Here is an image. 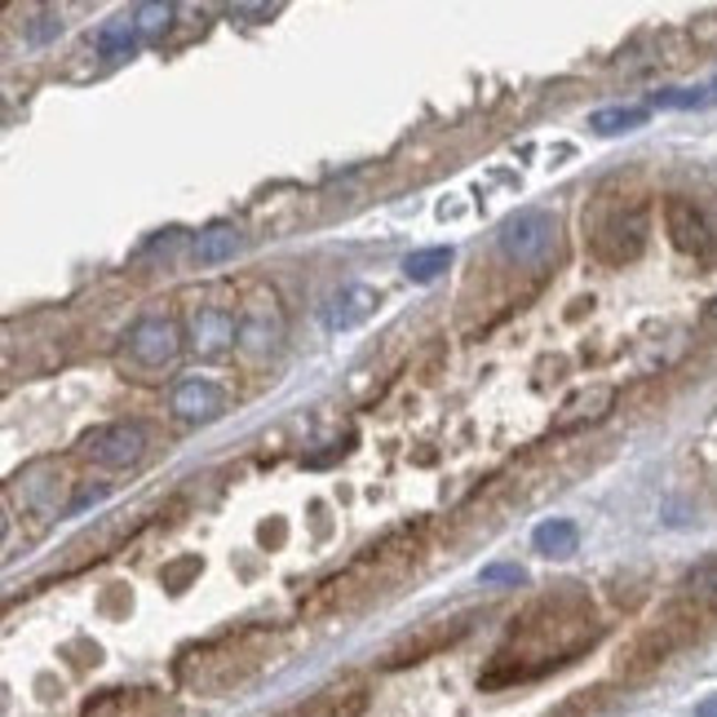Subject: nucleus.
<instances>
[{
	"label": "nucleus",
	"instance_id": "8",
	"mask_svg": "<svg viewBox=\"0 0 717 717\" xmlns=\"http://www.w3.org/2000/svg\"><path fill=\"white\" fill-rule=\"evenodd\" d=\"M668 235H673V244H677L682 253H695V257H704V253L713 248V226H708V217H704L695 204H686V200H673V204H668Z\"/></svg>",
	"mask_w": 717,
	"mask_h": 717
},
{
	"label": "nucleus",
	"instance_id": "2",
	"mask_svg": "<svg viewBox=\"0 0 717 717\" xmlns=\"http://www.w3.org/2000/svg\"><path fill=\"white\" fill-rule=\"evenodd\" d=\"M81 452H85L94 465H107V470L138 465L142 452H147V430L133 426V421H107V426H94V430L81 439Z\"/></svg>",
	"mask_w": 717,
	"mask_h": 717
},
{
	"label": "nucleus",
	"instance_id": "7",
	"mask_svg": "<svg viewBox=\"0 0 717 717\" xmlns=\"http://www.w3.org/2000/svg\"><path fill=\"white\" fill-rule=\"evenodd\" d=\"M173 413L182 421H217L226 413V395H222V386H213L204 377H191V382H182L173 390Z\"/></svg>",
	"mask_w": 717,
	"mask_h": 717
},
{
	"label": "nucleus",
	"instance_id": "9",
	"mask_svg": "<svg viewBox=\"0 0 717 717\" xmlns=\"http://www.w3.org/2000/svg\"><path fill=\"white\" fill-rule=\"evenodd\" d=\"M279 336H283L279 306H275V301H253V310H248L244 323H239V341H244V350L261 354V350H270Z\"/></svg>",
	"mask_w": 717,
	"mask_h": 717
},
{
	"label": "nucleus",
	"instance_id": "14",
	"mask_svg": "<svg viewBox=\"0 0 717 717\" xmlns=\"http://www.w3.org/2000/svg\"><path fill=\"white\" fill-rule=\"evenodd\" d=\"M448 266H452V248H421V253H413V257L404 261V275H408L413 283H435Z\"/></svg>",
	"mask_w": 717,
	"mask_h": 717
},
{
	"label": "nucleus",
	"instance_id": "6",
	"mask_svg": "<svg viewBox=\"0 0 717 717\" xmlns=\"http://www.w3.org/2000/svg\"><path fill=\"white\" fill-rule=\"evenodd\" d=\"M373 310H377V288H368V283H345V288L328 301L323 323H328L332 332H345V328H358L364 319H373Z\"/></svg>",
	"mask_w": 717,
	"mask_h": 717
},
{
	"label": "nucleus",
	"instance_id": "1",
	"mask_svg": "<svg viewBox=\"0 0 717 717\" xmlns=\"http://www.w3.org/2000/svg\"><path fill=\"white\" fill-rule=\"evenodd\" d=\"M642 244H646V208H642V204L611 213V217L589 235V253H593L598 261H607V266L633 261V257L642 253Z\"/></svg>",
	"mask_w": 717,
	"mask_h": 717
},
{
	"label": "nucleus",
	"instance_id": "13",
	"mask_svg": "<svg viewBox=\"0 0 717 717\" xmlns=\"http://www.w3.org/2000/svg\"><path fill=\"white\" fill-rule=\"evenodd\" d=\"M646 107H607V111H593L589 116V129L593 133H607V138H616V133H629V129H642L646 125Z\"/></svg>",
	"mask_w": 717,
	"mask_h": 717
},
{
	"label": "nucleus",
	"instance_id": "5",
	"mask_svg": "<svg viewBox=\"0 0 717 717\" xmlns=\"http://www.w3.org/2000/svg\"><path fill=\"white\" fill-rule=\"evenodd\" d=\"M239 341V323L222 306H195L191 310V350L200 358H222Z\"/></svg>",
	"mask_w": 717,
	"mask_h": 717
},
{
	"label": "nucleus",
	"instance_id": "11",
	"mask_svg": "<svg viewBox=\"0 0 717 717\" xmlns=\"http://www.w3.org/2000/svg\"><path fill=\"white\" fill-rule=\"evenodd\" d=\"M239 248H244V235H239L235 226L217 222V226L200 231V239H195V261H200V266H222V261H231Z\"/></svg>",
	"mask_w": 717,
	"mask_h": 717
},
{
	"label": "nucleus",
	"instance_id": "21",
	"mask_svg": "<svg viewBox=\"0 0 717 717\" xmlns=\"http://www.w3.org/2000/svg\"><path fill=\"white\" fill-rule=\"evenodd\" d=\"M275 6H231V19H270Z\"/></svg>",
	"mask_w": 717,
	"mask_h": 717
},
{
	"label": "nucleus",
	"instance_id": "18",
	"mask_svg": "<svg viewBox=\"0 0 717 717\" xmlns=\"http://www.w3.org/2000/svg\"><path fill=\"white\" fill-rule=\"evenodd\" d=\"M169 19H173V6H138L133 10V23L142 36H160L169 28Z\"/></svg>",
	"mask_w": 717,
	"mask_h": 717
},
{
	"label": "nucleus",
	"instance_id": "19",
	"mask_svg": "<svg viewBox=\"0 0 717 717\" xmlns=\"http://www.w3.org/2000/svg\"><path fill=\"white\" fill-rule=\"evenodd\" d=\"M54 36H63V14L45 10L41 19H32V28H28V45H45V41H54Z\"/></svg>",
	"mask_w": 717,
	"mask_h": 717
},
{
	"label": "nucleus",
	"instance_id": "12",
	"mask_svg": "<svg viewBox=\"0 0 717 717\" xmlns=\"http://www.w3.org/2000/svg\"><path fill=\"white\" fill-rule=\"evenodd\" d=\"M532 545H536V554H545V558H571L576 545H580V532H576V523H567V518H549V523H541V527L532 532Z\"/></svg>",
	"mask_w": 717,
	"mask_h": 717
},
{
	"label": "nucleus",
	"instance_id": "20",
	"mask_svg": "<svg viewBox=\"0 0 717 717\" xmlns=\"http://www.w3.org/2000/svg\"><path fill=\"white\" fill-rule=\"evenodd\" d=\"M527 571L518 563H488L483 567V585H523Z\"/></svg>",
	"mask_w": 717,
	"mask_h": 717
},
{
	"label": "nucleus",
	"instance_id": "16",
	"mask_svg": "<svg viewBox=\"0 0 717 717\" xmlns=\"http://www.w3.org/2000/svg\"><path fill=\"white\" fill-rule=\"evenodd\" d=\"M682 598L695 602H717V558H704L686 580H682Z\"/></svg>",
	"mask_w": 717,
	"mask_h": 717
},
{
	"label": "nucleus",
	"instance_id": "15",
	"mask_svg": "<svg viewBox=\"0 0 717 717\" xmlns=\"http://www.w3.org/2000/svg\"><path fill=\"white\" fill-rule=\"evenodd\" d=\"M133 32H138L133 19H111V23L98 32V50H103L107 58H129V50H133Z\"/></svg>",
	"mask_w": 717,
	"mask_h": 717
},
{
	"label": "nucleus",
	"instance_id": "17",
	"mask_svg": "<svg viewBox=\"0 0 717 717\" xmlns=\"http://www.w3.org/2000/svg\"><path fill=\"white\" fill-rule=\"evenodd\" d=\"M717 103V85L704 89H664L655 94V107H673V111H695V107H713Z\"/></svg>",
	"mask_w": 717,
	"mask_h": 717
},
{
	"label": "nucleus",
	"instance_id": "22",
	"mask_svg": "<svg viewBox=\"0 0 717 717\" xmlns=\"http://www.w3.org/2000/svg\"><path fill=\"white\" fill-rule=\"evenodd\" d=\"M695 717H717V695L699 699V704H695Z\"/></svg>",
	"mask_w": 717,
	"mask_h": 717
},
{
	"label": "nucleus",
	"instance_id": "3",
	"mask_svg": "<svg viewBox=\"0 0 717 717\" xmlns=\"http://www.w3.org/2000/svg\"><path fill=\"white\" fill-rule=\"evenodd\" d=\"M554 235H558L554 213H545V208H523V213H514V217L501 226V248H505L510 261L532 266V261H541V257L549 253Z\"/></svg>",
	"mask_w": 717,
	"mask_h": 717
},
{
	"label": "nucleus",
	"instance_id": "10",
	"mask_svg": "<svg viewBox=\"0 0 717 717\" xmlns=\"http://www.w3.org/2000/svg\"><path fill=\"white\" fill-rule=\"evenodd\" d=\"M611 404H616V390H611V386H593V390L576 395V399L563 408V417L554 421V430L567 435V430H576V426H585V421H602V417L611 413Z\"/></svg>",
	"mask_w": 717,
	"mask_h": 717
},
{
	"label": "nucleus",
	"instance_id": "4",
	"mask_svg": "<svg viewBox=\"0 0 717 717\" xmlns=\"http://www.w3.org/2000/svg\"><path fill=\"white\" fill-rule=\"evenodd\" d=\"M125 350H129L133 364H142V368H164V364H173V358H178V323L164 319V314H147V319H138L129 328Z\"/></svg>",
	"mask_w": 717,
	"mask_h": 717
},
{
	"label": "nucleus",
	"instance_id": "23",
	"mask_svg": "<svg viewBox=\"0 0 717 717\" xmlns=\"http://www.w3.org/2000/svg\"><path fill=\"white\" fill-rule=\"evenodd\" d=\"M713 314H717V301H713Z\"/></svg>",
	"mask_w": 717,
	"mask_h": 717
}]
</instances>
